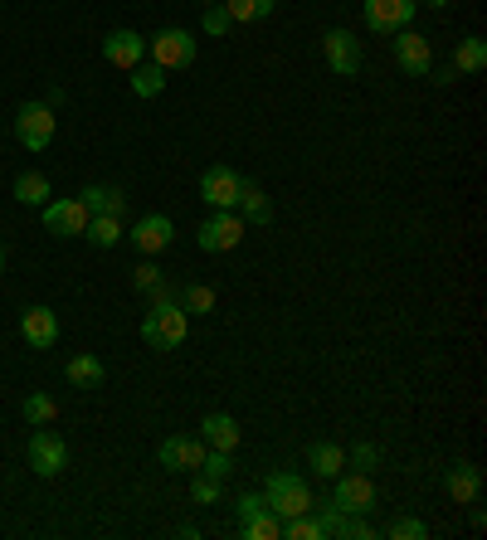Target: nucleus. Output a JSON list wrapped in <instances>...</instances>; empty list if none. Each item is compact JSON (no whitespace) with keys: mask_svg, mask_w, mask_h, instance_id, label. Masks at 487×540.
<instances>
[{"mask_svg":"<svg viewBox=\"0 0 487 540\" xmlns=\"http://www.w3.org/2000/svg\"><path fill=\"white\" fill-rule=\"evenodd\" d=\"M444 487H449V497L458 506H468V502L483 497V472L473 468V463H453L449 477H444Z\"/></svg>","mask_w":487,"mask_h":540,"instance_id":"obj_18","label":"nucleus"},{"mask_svg":"<svg viewBox=\"0 0 487 540\" xmlns=\"http://www.w3.org/2000/svg\"><path fill=\"white\" fill-rule=\"evenodd\" d=\"M200 472H205V477H215V482H225L229 472H234V453H225V448H205Z\"/></svg>","mask_w":487,"mask_h":540,"instance_id":"obj_32","label":"nucleus"},{"mask_svg":"<svg viewBox=\"0 0 487 540\" xmlns=\"http://www.w3.org/2000/svg\"><path fill=\"white\" fill-rule=\"evenodd\" d=\"M54 127H59V117L49 103H25V108L15 112V137L25 151H44V146L54 142Z\"/></svg>","mask_w":487,"mask_h":540,"instance_id":"obj_5","label":"nucleus"},{"mask_svg":"<svg viewBox=\"0 0 487 540\" xmlns=\"http://www.w3.org/2000/svg\"><path fill=\"white\" fill-rule=\"evenodd\" d=\"M234 215L244 219V224H268V219H273V200L263 195V185H259V180H244V185H239Z\"/></svg>","mask_w":487,"mask_h":540,"instance_id":"obj_17","label":"nucleus"},{"mask_svg":"<svg viewBox=\"0 0 487 540\" xmlns=\"http://www.w3.org/2000/svg\"><path fill=\"white\" fill-rule=\"evenodd\" d=\"M322 54H327V69L337 73V78H351V73L361 69V39L351 35V30H327L322 35Z\"/></svg>","mask_w":487,"mask_h":540,"instance_id":"obj_12","label":"nucleus"},{"mask_svg":"<svg viewBox=\"0 0 487 540\" xmlns=\"http://www.w3.org/2000/svg\"><path fill=\"white\" fill-rule=\"evenodd\" d=\"M127 73H132V93H137V98H161V93H166V69H161V64H147V59H142L137 69H127Z\"/></svg>","mask_w":487,"mask_h":540,"instance_id":"obj_24","label":"nucleus"},{"mask_svg":"<svg viewBox=\"0 0 487 540\" xmlns=\"http://www.w3.org/2000/svg\"><path fill=\"white\" fill-rule=\"evenodd\" d=\"M0 268H5V249H0Z\"/></svg>","mask_w":487,"mask_h":540,"instance_id":"obj_43","label":"nucleus"},{"mask_svg":"<svg viewBox=\"0 0 487 540\" xmlns=\"http://www.w3.org/2000/svg\"><path fill=\"white\" fill-rule=\"evenodd\" d=\"M103 59H108L113 69H137V64L147 59V35H137V30H108Z\"/></svg>","mask_w":487,"mask_h":540,"instance_id":"obj_14","label":"nucleus"},{"mask_svg":"<svg viewBox=\"0 0 487 540\" xmlns=\"http://www.w3.org/2000/svg\"><path fill=\"white\" fill-rule=\"evenodd\" d=\"M200 438H205V448H225V453H234V448H239V424H234V414H205Z\"/></svg>","mask_w":487,"mask_h":540,"instance_id":"obj_20","label":"nucleus"},{"mask_svg":"<svg viewBox=\"0 0 487 540\" xmlns=\"http://www.w3.org/2000/svg\"><path fill=\"white\" fill-rule=\"evenodd\" d=\"M147 54L151 64H161V69H190L195 64V35L190 30H181V25H171V30H156V35L147 39Z\"/></svg>","mask_w":487,"mask_h":540,"instance_id":"obj_3","label":"nucleus"},{"mask_svg":"<svg viewBox=\"0 0 487 540\" xmlns=\"http://www.w3.org/2000/svg\"><path fill=\"white\" fill-rule=\"evenodd\" d=\"M337 487H332V502L341 506V511H351V516H366V511H375V482L366 477V472H337L332 477Z\"/></svg>","mask_w":487,"mask_h":540,"instance_id":"obj_8","label":"nucleus"},{"mask_svg":"<svg viewBox=\"0 0 487 540\" xmlns=\"http://www.w3.org/2000/svg\"><path fill=\"white\" fill-rule=\"evenodd\" d=\"M30 468H35L39 477H59V472L69 468V443L49 429V424H39V429L30 433Z\"/></svg>","mask_w":487,"mask_h":540,"instance_id":"obj_7","label":"nucleus"},{"mask_svg":"<svg viewBox=\"0 0 487 540\" xmlns=\"http://www.w3.org/2000/svg\"><path fill=\"white\" fill-rule=\"evenodd\" d=\"M341 536L371 540V536H375V526H371V521H366V516H351V511H346V521H341Z\"/></svg>","mask_w":487,"mask_h":540,"instance_id":"obj_38","label":"nucleus"},{"mask_svg":"<svg viewBox=\"0 0 487 540\" xmlns=\"http://www.w3.org/2000/svg\"><path fill=\"white\" fill-rule=\"evenodd\" d=\"M307 468L332 482V477L346 468V448H341V443H312V448H307Z\"/></svg>","mask_w":487,"mask_h":540,"instance_id":"obj_22","label":"nucleus"},{"mask_svg":"<svg viewBox=\"0 0 487 540\" xmlns=\"http://www.w3.org/2000/svg\"><path fill=\"white\" fill-rule=\"evenodd\" d=\"M395 64L410 73V78H429L434 73V49L419 30H395Z\"/></svg>","mask_w":487,"mask_h":540,"instance_id":"obj_10","label":"nucleus"},{"mask_svg":"<svg viewBox=\"0 0 487 540\" xmlns=\"http://www.w3.org/2000/svg\"><path fill=\"white\" fill-rule=\"evenodd\" d=\"M190 497L195 502H220V482L205 477V472H190Z\"/></svg>","mask_w":487,"mask_h":540,"instance_id":"obj_34","label":"nucleus"},{"mask_svg":"<svg viewBox=\"0 0 487 540\" xmlns=\"http://www.w3.org/2000/svg\"><path fill=\"white\" fill-rule=\"evenodd\" d=\"M132 283H137V288H142V292H151V288H156V283H161V268H156L151 258H142V263L132 268Z\"/></svg>","mask_w":487,"mask_h":540,"instance_id":"obj_36","label":"nucleus"},{"mask_svg":"<svg viewBox=\"0 0 487 540\" xmlns=\"http://www.w3.org/2000/svg\"><path fill=\"white\" fill-rule=\"evenodd\" d=\"M312 521H317V531H322V540H332V536H341V521H346V511H341L337 502H327V506H317L312 502Z\"/></svg>","mask_w":487,"mask_h":540,"instance_id":"obj_31","label":"nucleus"},{"mask_svg":"<svg viewBox=\"0 0 487 540\" xmlns=\"http://www.w3.org/2000/svg\"><path fill=\"white\" fill-rule=\"evenodd\" d=\"M39 219H44V234H54V239H83V229H88V210L78 195L39 205Z\"/></svg>","mask_w":487,"mask_h":540,"instance_id":"obj_6","label":"nucleus"},{"mask_svg":"<svg viewBox=\"0 0 487 540\" xmlns=\"http://www.w3.org/2000/svg\"><path fill=\"white\" fill-rule=\"evenodd\" d=\"M64 375H69V385H78V390H98L103 380H108V370H103V360L98 356H74L69 365H64Z\"/></svg>","mask_w":487,"mask_h":540,"instance_id":"obj_21","label":"nucleus"},{"mask_svg":"<svg viewBox=\"0 0 487 540\" xmlns=\"http://www.w3.org/2000/svg\"><path fill=\"white\" fill-rule=\"evenodd\" d=\"M239 536L244 540H278L283 536V521H278L273 511H259V516H249V521L239 526Z\"/></svg>","mask_w":487,"mask_h":540,"instance_id":"obj_28","label":"nucleus"},{"mask_svg":"<svg viewBox=\"0 0 487 540\" xmlns=\"http://www.w3.org/2000/svg\"><path fill=\"white\" fill-rule=\"evenodd\" d=\"M83 239H88V244H98V249H113L117 239H122V219L93 215V219H88V229H83Z\"/></svg>","mask_w":487,"mask_h":540,"instance_id":"obj_26","label":"nucleus"},{"mask_svg":"<svg viewBox=\"0 0 487 540\" xmlns=\"http://www.w3.org/2000/svg\"><path fill=\"white\" fill-rule=\"evenodd\" d=\"M181 307H186V317L215 312V288H205V283H190V288L181 292Z\"/></svg>","mask_w":487,"mask_h":540,"instance_id":"obj_30","label":"nucleus"},{"mask_svg":"<svg viewBox=\"0 0 487 540\" xmlns=\"http://www.w3.org/2000/svg\"><path fill=\"white\" fill-rule=\"evenodd\" d=\"M419 0H366V30L371 35H395V30H410Z\"/></svg>","mask_w":487,"mask_h":540,"instance_id":"obj_9","label":"nucleus"},{"mask_svg":"<svg viewBox=\"0 0 487 540\" xmlns=\"http://www.w3.org/2000/svg\"><path fill=\"white\" fill-rule=\"evenodd\" d=\"M186 331H190V317L181 302H156V312H147V322H142V341L151 351H176L186 341Z\"/></svg>","mask_w":487,"mask_h":540,"instance_id":"obj_2","label":"nucleus"},{"mask_svg":"<svg viewBox=\"0 0 487 540\" xmlns=\"http://www.w3.org/2000/svg\"><path fill=\"white\" fill-rule=\"evenodd\" d=\"M161 468L166 472H200V458H205V438H190V433H176L156 448Z\"/></svg>","mask_w":487,"mask_h":540,"instance_id":"obj_13","label":"nucleus"},{"mask_svg":"<svg viewBox=\"0 0 487 540\" xmlns=\"http://www.w3.org/2000/svg\"><path fill=\"white\" fill-rule=\"evenodd\" d=\"M468 506H473V502H468ZM468 521H473V531H483V526H487V511H483V506H473V516H468Z\"/></svg>","mask_w":487,"mask_h":540,"instance_id":"obj_40","label":"nucleus"},{"mask_svg":"<svg viewBox=\"0 0 487 540\" xmlns=\"http://www.w3.org/2000/svg\"><path fill=\"white\" fill-rule=\"evenodd\" d=\"M453 73H483L487 69V44L478 35H468V39H458V49H453Z\"/></svg>","mask_w":487,"mask_h":540,"instance_id":"obj_23","label":"nucleus"},{"mask_svg":"<svg viewBox=\"0 0 487 540\" xmlns=\"http://www.w3.org/2000/svg\"><path fill=\"white\" fill-rule=\"evenodd\" d=\"M390 540H424L429 536V526L419 521V516H400V521H390V531H385Z\"/></svg>","mask_w":487,"mask_h":540,"instance_id":"obj_33","label":"nucleus"},{"mask_svg":"<svg viewBox=\"0 0 487 540\" xmlns=\"http://www.w3.org/2000/svg\"><path fill=\"white\" fill-rule=\"evenodd\" d=\"M132 244H137V253L142 258H151V253H161V249H171V239H176V224L166 215H142L137 224H132V234H127Z\"/></svg>","mask_w":487,"mask_h":540,"instance_id":"obj_15","label":"nucleus"},{"mask_svg":"<svg viewBox=\"0 0 487 540\" xmlns=\"http://www.w3.org/2000/svg\"><path fill=\"white\" fill-rule=\"evenodd\" d=\"M244 229H249V224L234 215V210H215V215L195 229V244H200L205 253H229V249L244 244Z\"/></svg>","mask_w":487,"mask_h":540,"instance_id":"obj_4","label":"nucleus"},{"mask_svg":"<svg viewBox=\"0 0 487 540\" xmlns=\"http://www.w3.org/2000/svg\"><path fill=\"white\" fill-rule=\"evenodd\" d=\"M49 195H54V190H49V176H39V171H20V176H15V200H20V205H49Z\"/></svg>","mask_w":487,"mask_h":540,"instance_id":"obj_25","label":"nucleus"},{"mask_svg":"<svg viewBox=\"0 0 487 540\" xmlns=\"http://www.w3.org/2000/svg\"><path fill=\"white\" fill-rule=\"evenodd\" d=\"M424 5H434V10H444V5H453V0H424Z\"/></svg>","mask_w":487,"mask_h":540,"instance_id":"obj_41","label":"nucleus"},{"mask_svg":"<svg viewBox=\"0 0 487 540\" xmlns=\"http://www.w3.org/2000/svg\"><path fill=\"white\" fill-rule=\"evenodd\" d=\"M225 5V15L239 25V20H263V15H273V5L278 0H220Z\"/></svg>","mask_w":487,"mask_h":540,"instance_id":"obj_29","label":"nucleus"},{"mask_svg":"<svg viewBox=\"0 0 487 540\" xmlns=\"http://www.w3.org/2000/svg\"><path fill=\"white\" fill-rule=\"evenodd\" d=\"M200 5H220V0H200Z\"/></svg>","mask_w":487,"mask_h":540,"instance_id":"obj_42","label":"nucleus"},{"mask_svg":"<svg viewBox=\"0 0 487 540\" xmlns=\"http://www.w3.org/2000/svg\"><path fill=\"white\" fill-rule=\"evenodd\" d=\"M229 25H234V20L225 15V5H205V35H225Z\"/></svg>","mask_w":487,"mask_h":540,"instance_id":"obj_37","label":"nucleus"},{"mask_svg":"<svg viewBox=\"0 0 487 540\" xmlns=\"http://www.w3.org/2000/svg\"><path fill=\"white\" fill-rule=\"evenodd\" d=\"M234 511H239V521H249V516H259V511H268V502H263L259 492H244V497L234 502Z\"/></svg>","mask_w":487,"mask_h":540,"instance_id":"obj_39","label":"nucleus"},{"mask_svg":"<svg viewBox=\"0 0 487 540\" xmlns=\"http://www.w3.org/2000/svg\"><path fill=\"white\" fill-rule=\"evenodd\" d=\"M239 185H244V176H239L234 166H210V171L200 176V200H205L210 210H234Z\"/></svg>","mask_w":487,"mask_h":540,"instance_id":"obj_11","label":"nucleus"},{"mask_svg":"<svg viewBox=\"0 0 487 540\" xmlns=\"http://www.w3.org/2000/svg\"><path fill=\"white\" fill-rule=\"evenodd\" d=\"M20 336H25L30 346H39V351H49V346L59 341V317H54L49 307H25V312H20Z\"/></svg>","mask_w":487,"mask_h":540,"instance_id":"obj_16","label":"nucleus"},{"mask_svg":"<svg viewBox=\"0 0 487 540\" xmlns=\"http://www.w3.org/2000/svg\"><path fill=\"white\" fill-rule=\"evenodd\" d=\"M83 210H88V219L93 215H113V219H122V210H127V195L117 190V185H88L83 195Z\"/></svg>","mask_w":487,"mask_h":540,"instance_id":"obj_19","label":"nucleus"},{"mask_svg":"<svg viewBox=\"0 0 487 540\" xmlns=\"http://www.w3.org/2000/svg\"><path fill=\"white\" fill-rule=\"evenodd\" d=\"M375 463H380V448H375V443H356V448L346 453V468H361V472H371Z\"/></svg>","mask_w":487,"mask_h":540,"instance_id":"obj_35","label":"nucleus"},{"mask_svg":"<svg viewBox=\"0 0 487 540\" xmlns=\"http://www.w3.org/2000/svg\"><path fill=\"white\" fill-rule=\"evenodd\" d=\"M20 414H25V424H30V429H39V424H54V419H59V404H54V399L49 395H25V404H20Z\"/></svg>","mask_w":487,"mask_h":540,"instance_id":"obj_27","label":"nucleus"},{"mask_svg":"<svg viewBox=\"0 0 487 540\" xmlns=\"http://www.w3.org/2000/svg\"><path fill=\"white\" fill-rule=\"evenodd\" d=\"M263 502L268 511L278 516V521H288V516H302V511H312V487L302 482L298 472H273L268 482H263Z\"/></svg>","mask_w":487,"mask_h":540,"instance_id":"obj_1","label":"nucleus"}]
</instances>
